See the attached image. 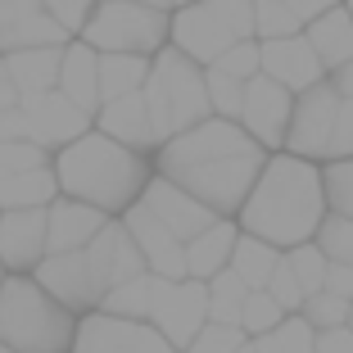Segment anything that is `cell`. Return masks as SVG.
I'll return each instance as SVG.
<instances>
[{"label": "cell", "mask_w": 353, "mask_h": 353, "mask_svg": "<svg viewBox=\"0 0 353 353\" xmlns=\"http://www.w3.org/2000/svg\"><path fill=\"white\" fill-rule=\"evenodd\" d=\"M104 222H109V213H100L95 204L73 199V195H54L46 204V254L86 250Z\"/></svg>", "instance_id": "18"}, {"label": "cell", "mask_w": 353, "mask_h": 353, "mask_svg": "<svg viewBox=\"0 0 353 353\" xmlns=\"http://www.w3.org/2000/svg\"><path fill=\"white\" fill-rule=\"evenodd\" d=\"M73 353H181V349H176L154 322L91 308V312L77 317Z\"/></svg>", "instance_id": "9"}, {"label": "cell", "mask_w": 353, "mask_h": 353, "mask_svg": "<svg viewBox=\"0 0 353 353\" xmlns=\"http://www.w3.org/2000/svg\"><path fill=\"white\" fill-rule=\"evenodd\" d=\"M299 312L312 322V331H326V326H344V322H349V299H340L335 290L322 285V290H312L308 299H303Z\"/></svg>", "instance_id": "38"}, {"label": "cell", "mask_w": 353, "mask_h": 353, "mask_svg": "<svg viewBox=\"0 0 353 353\" xmlns=\"http://www.w3.org/2000/svg\"><path fill=\"white\" fill-rule=\"evenodd\" d=\"M326 218V186H322V163L299 159L290 150H272L263 163L259 181L250 186L240 204L236 222L250 236L272 240L276 250H290L317 236Z\"/></svg>", "instance_id": "2"}, {"label": "cell", "mask_w": 353, "mask_h": 353, "mask_svg": "<svg viewBox=\"0 0 353 353\" xmlns=\"http://www.w3.org/2000/svg\"><path fill=\"white\" fill-rule=\"evenodd\" d=\"M150 322H154L176 349H186V344L195 340V331L208 322V281H195V276H181V281L154 276Z\"/></svg>", "instance_id": "11"}, {"label": "cell", "mask_w": 353, "mask_h": 353, "mask_svg": "<svg viewBox=\"0 0 353 353\" xmlns=\"http://www.w3.org/2000/svg\"><path fill=\"white\" fill-rule=\"evenodd\" d=\"M204 82H208V104H213V114L236 118L240 114V100H245V77H231V73H222L218 63H208Z\"/></svg>", "instance_id": "36"}, {"label": "cell", "mask_w": 353, "mask_h": 353, "mask_svg": "<svg viewBox=\"0 0 353 353\" xmlns=\"http://www.w3.org/2000/svg\"><path fill=\"white\" fill-rule=\"evenodd\" d=\"M259 63H263V73L276 77L281 86H290L294 95L308 91V86H317L326 77V63L317 59V50H312V41L303 37V32L259 41Z\"/></svg>", "instance_id": "16"}, {"label": "cell", "mask_w": 353, "mask_h": 353, "mask_svg": "<svg viewBox=\"0 0 353 353\" xmlns=\"http://www.w3.org/2000/svg\"><path fill=\"white\" fill-rule=\"evenodd\" d=\"M141 95H145V104H150V123H154L159 141L186 132V127L199 123V118L213 114L204 63H195L190 54H181L172 41L150 59V77H145V86H141Z\"/></svg>", "instance_id": "5"}, {"label": "cell", "mask_w": 353, "mask_h": 353, "mask_svg": "<svg viewBox=\"0 0 353 353\" xmlns=\"http://www.w3.org/2000/svg\"><path fill=\"white\" fill-rule=\"evenodd\" d=\"M281 5H285L290 14H299V19L308 23V19H317V14H326L331 5H340V0H281Z\"/></svg>", "instance_id": "47"}, {"label": "cell", "mask_w": 353, "mask_h": 353, "mask_svg": "<svg viewBox=\"0 0 353 353\" xmlns=\"http://www.w3.org/2000/svg\"><path fill=\"white\" fill-rule=\"evenodd\" d=\"M86 259H91L95 268V281L104 285V294L114 290V285H123V281L141 276L145 268V259H141V250H136L132 231L123 227V218H109L100 231H95V240L86 245Z\"/></svg>", "instance_id": "17"}, {"label": "cell", "mask_w": 353, "mask_h": 353, "mask_svg": "<svg viewBox=\"0 0 353 353\" xmlns=\"http://www.w3.org/2000/svg\"><path fill=\"white\" fill-rule=\"evenodd\" d=\"M141 204H145L154 218H163L181 240L199 236L208 222L218 218V213H213L204 199H195L186 186H176V181H168V176H159V172L145 181V190H141Z\"/></svg>", "instance_id": "19"}, {"label": "cell", "mask_w": 353, "mask_h": 353, "mask_svg": "<svg viewBox=\"0 0 353 353\" xmlns=\"http://www.w3.org/2000/svg\"><path fill=\"white\" fill-rule=\"evenodd\" d=\"M259 353H317V331L303 312H285L268 335H254Z\"/></svg>", "instance_id": "29"}, {"label": "cell", "mask_w": 353, "mask_h": 353, "mask_svg": "<svg viewBox=\"0 0 353 353\" xmlns=\"http://www.w3.org/2000/svg\"><path fill=\"white\" fill-rule=\"evenodd\" d=\"M349 331H353V299H349Z\"/></svg>", "instance_id": "51"}, {"label": "cell", "mask_w": 353, "mask_h": 353, "mask_svg": "<svg viewBox=\"0 0 353 353\" xmlns=\"http://www.w3.org/2000/svg\"><path fill=\"white\" fill-rule=\"evenodd\" d=\"M213 63H218L222 73H231V77H245V82H250L254 73H263V63H259V37H245V41H236L231 50H222Z\"/></svg>", "instance_id": "40"}, {"label": "cell", "mask_w": 353, "mask_h": 353, "mask_svg": "<svg viewBox=\"0 0 353 353\" xmlns=\"http://www.w3.org/2000/svg\"><path fill=\"white\" fill-rule=\"evenodd\" d=\"M250 285L240 281V272L222 268L208 276V322H227V326H240V303H245Z\"/></svg>", "instance_id": "30"}, {"label": "cell", "mask_w": 353, "mask_h": 353, "mask_svg": "<svg viewBox=\"0 0 353 353\" xmlns=\"http://www.w3.org/2000/svg\"><path fill=\"white\" fill-rule=\"evenodd\" d=\"M326 290H335L340 299H353V263H331L326 268Z\"/></svg>", "instance_id": "45"}, {"label": "cell", "mask_w": 353, "mask_h": 353, "mask_svg": "<svg viewBox=\"0 0 353 353\" xmlns=\"http://www.w3.org/2000/svg\"><path fill=\"white\" fill-rule=\"evenodd\" d=\"M91 127H95L91 109H82L77 100H68L54 86V91H41V95H23L19 109L0 118V141H37V145H46L54 154V150H63L68 141H77Z\"/></svg>", "instance_id": "8"}, {"label": "cell", "mask_w": 353, "mask_h": 353, "mask_svg": "<svg viewBox=\"0 0 353 353\" xmlns=\"http://www.w3.org/2000/svg\"><path fill=\"white\" fill-rule=\"evenodd\" d=\"M150 59L154 54H123V50H104L100 54V104L118 100L127 91H141L150 77Z\"/></svg>", "instance_id": "27"}, {"label": "cell", "mask_w": 353, "mask_h": 353, "mask_svg": "<svg viewBox=\"0 0 353 353\" xmlns=\"http://www.w3.org/2000/svg\"><path fill=\"white\" fill-rule=\"evenodd\" d=\"M236 236H240V222L236 218H213L199 236L186 240V276L208 281L213 272L231 268V250H236Z\"/></svg>", "instance_id": "22"}, {"label": "cell", "mask_w": 353, "mask_h": 353, "mask_svg": "<svg viewBox=\"0 0 353 353\" xmlns=\"http://www.w3.org/2000/svg\"><path fill=\"white\" fill-rule=\"evenodd\" d=\"M46 259V208H0V263L32 272Z\"/></svg>", "instance_id": "20"}, {"label": "cell", "mask_w": 353, "mask_h": 353, "mask_svg": "<svg viewBox=\"0 0 353 353\" xmlns=\"http://www.w3.org/2000/svg\"><path fill=\"white\" fill-rule=\"evenodd\" d=\"M46 10H50L54 19H59L63 28H68V32H73V37H77V32H82V23L91 19L95 0H46Z\"/></svg>", "instance_id": "43"}, {"label": "cell", "mask_w": 353, "mask_h": 353, "mask_svg": "<svg viewBox=\"0 0 353 353\" xmlns=\"http://www.w3.org/2000/svg\"><path fill=\"white\" fill-rule=\"evenodd\" d=\"M317 353H353V331H349V322L317 331Z\"/></svg>", "instance_id": "44"}, {"label": "cell", "mask_w": 353, "mask_h": 353, "mask_svg": "<svg viewBox=\"0 0 353 353\" xmlns=\"http://www.w3.org/2000/svg\"><path fill=\"white\" fill-rule=\"evenodd\" d=\"M290 109H294V91L290 86H281L276 77H268V73H254L250 82H245V100H240L236 123L272 154V150H285Z\"/></svg>", "instance_id": "12"}, {"label": "cell", "mask_w": 353, "mask_h": 353, "mask_svg": "<svg viewBox=\"0 0 353 353\" xmlns=\"http://www.w3.org/2000/svg\"><path fill=\"white\" fill-rule=\"evenodd\" d=\"M59 91L68 100H77L82 109H100V50L86 46L82 37L63 46V59H59Z\"/></svg>", "instance_id": "23"}, {"label": "cell", "mask_w": 353, "mask_h": 353, "mask_svg": "<svg viewBox=\"0 0 353 353\" xmlns=\"http://www.w3.org/2000/svg\"><path fill=\"white\" fill-rule=\"evenodd\" d=\"M245 37H254V0H190L168 23V41L204 68Z\"/></svg>", "instance_id": "6"}, {"label": "cell", "mask_w": 353, "mask_h": 353, "mask_svg": "<svg viewBox=\"0 0 353 353\" xmlns=\"http://www.w3.org/2000/svg\"><path fill=\"white\" fill-rule=\"evenodd\" d=\"M340 100L344 95L331 86V77H322L317 86L294 95V109H290V127H285V150L299 159H312L322 163L326 145H331V132H335V114H340Z\"/></svg>", "instance_id": "10"}, {"label": "cell", "mask_w": 353, "mask_h": 353, "mask_svg": "<svg viewBox=\"0 0 353 353\" xmlns=\"http://www.w3.org/2000/svg\"><path fill=\"white\" fill-rule=\"evenodd\" d=\"M0 353H14V349H10V344H5V340H0Z\"/></svg>", "instance_id": "52"}, {"label": "cell", "mask_w": 353, "mask_h": 353, "mask_svg": "<svg viewBox=\"0 0 353 353\" xmlns=\"http://www.w3.org/2000/svg\"><path fill=\"white\" fill-rule=\"evenodd\" d=\"M0 281H5V263H0Z\"/></svg>", "instance_id": "54"}, {"label": "cell", "mask_w": 353, "mask_h": 353, "mask_svg": "<svg viewBox=\"0 0 353 353\" xmlns=\"http://www.w3.org/2000/svg\"><path fill=\"white\" fill-rule=\"evenodd\" d=\"M263 290H268L285 312H299V308H303V299H308V294H303V285H299V276L285 268V259L276 263V272H272V281L263 285Z\"/></svg>", "instance_id": "41"}, {"label": "cell", "mask_w": 353, "mask_h": 353, "mask_svg": "<svg viewBox=\"0 0 353 353\" xmlns=\"http://www.w3.org/2000/svg\"><path fill=\"white\" fill-rule=\"evenodd\" d=\"M176 5H190V0H172V10H176Z\"/></svg>", "instance_id": "53"}, {"label": "cell", "mask_w": 353, "mask_h": 353, "mask_svg": "<svg viewBox=\"0 0 353 353\" xmlns=\"http://www.w3.org/2000/svg\"><path fill=\"white\" fill-rule=\"evenodd\" d=\"M322 186H326V208L353 218V154L349 159H322Z\"/></svg>", "instance_id": "33"}, {"label": "cell", "mask_w": 353, "mask_h": 353, "mask_svg": "<svg viewBox=\"0 0 353 353\" xmlns=\"http://www.w3.org/2000/svg\"><path fill=\"white\" fill-rule=\"evenodd\" d=\"M281 317H285V308H281L268 290H250L245 303H240V331L250 335V340H254V335H268Z\"/></svg>", "instance_id": "35"}, {"label": "cell", "mask_w": 353, "mask_h": 353, "mask_svg": "<svg viewBox=\"0 0 353 353\" xmlns=\"http://www.w3.org/2000/svg\"><path fill=\"white\" fill-rule=\"evenodd\" d=\"M77 312L63 308L32 272H5L0 281V340L14 353H73Z\"/></svg>", "instance_id": "4"}, {"label": "cell", "mask_w": 353, "mask_h": 353, "mask_svg": "<svg viewBox=\"0 0 353 353\" xmlns=\"http://www.w3.org/2000/svg\"><path fill=\"white\" fill-rule=\"evenodd\" d=\"M353 154V100H340V114H335V132L331 145H326V159H349Z\"/></svg>", "instance_id": "42"}, {"label": "cell", "mask_w": 353, "mask_h": 353, "mask_svg": "<svg viewBox=\"0 0 353 353\" xmlns=\"http://www.w3.org/2000/svg\"><path fill=\"white\" fill-rule=\"evenodd\" d=\"M236 353H259V349H254V340H245V344H240Z\"/></svg>", "instance_id": "49"}, {"label": "cell", "mask_w": 353, "mask_h": 353, "mask_svg": "<svg viewBox=\"0 0 353 353\" xmlns=\"http://www.w3.org/2000/svg\"><path fill=\"white\" fill-rule=\"evenodd\" d=\"M95 127H100L104 136L123 141V145H132V150H145V154H154V145H159L154 123H150V104H145L141 91H127V95H118V100H104L100 109H95Z\"/></svg>", "instance_id": "21"}, {"label": "cell", "mask_w": 353, "mask_h": 353, "mask_svg": "<svg viewBox=\"0 0 353 353\" xmlns=\"http://www.w3.org/2000/svg\"><path fill=\"white\" fill-rule=\"evenodd\" d=\"M326 77H331V86H335V91L344 95V100H353V59H344L340 68H331Z\"/></svg>", "instance_id": "48"}, {"label": "cell", "mask_w": 353, "mask_h": 353, "mask_svg": "<svg viewBox=\"0 0 353 353\" xmlns=\"http://www.w3.org/2000/svg\"><path fill=\"white\" fill-rule=\"evenodd\" d=\"M290 32H303V19H299V14H290L281 0H254V37H259V41L290 37Z\"/></svg>", "instance_id": "37"}, {"label": "cell", "mask_w": 353, "mask_h": 353, "mask_svg": "<svg viewBox=\"0 0 353 353\" xmlns=\"http://www.w3.org/2000/svg\"><path fill=\"white\" fill-rule=\"evenodd\" d=\"M54 176H59V195L86 199L109 218H123L154 176V159L91 127L63 150H54Z\"/></svg>", "instance_id": "3"}, {"label": "cell", "mask_w": 353, "mask_h": 353, "mask_svg": "<svg viewBox=\"0 0 353 353\" xmlns=\"http://www.w3.org/2000/svg\"><path fill=\"white\" fill-rule=\"evenodd\" d=\"M168 23L172 10H159L145 0H95L91 19L82 23L86 46L95 50H123V54H159L168 46Z\"/></svg>", "instance_id": "7"}, {"label": "cell", "mask_w": 353, "mask_h": 353, "mask_svg": "<svg viewBox=\"0 0 353 353\" xmlns=\"http://www.w3.org/2000/svg\"><path fill=\"white\" fill-rule=\"evenodd\" d=\"M145 5H159V10H172V0H145Z\"/></svg>", "instance_id": "50"}, {"label": "cell", "mask_w": 353, "mask_h": 353, "mask_svg": "<svg viewBox=\"0 0 353 353\" xmlns=\"http://www.w3.org/2000/svg\"><path fill=\"white\" fill-rule=\"evenodd\" d=\"M59 195L54 163L41 168H0V208H46Z\"/></svg>", "instance_id": "26"}, {"label": "cell", "mask_w": 353, "mask_h": 353, "mask_svg": "<svg viewBox=\"0 0 353 353\" xmlns=\"http://www.w3.org/2000/svg\"><path fill=\"white\" fill-rule=\"evenodd\" d=\"M150 303H154V272H141V276L123 281L100 299L104 312H118V317H141L150 322Z\"/></svg>", "instance_id": "31"}, {"label": "cell", "mask_w": 353, "mask_h": 353, "mask_svg": "<svg viewBox=\"0 0 353 353\" xmlns=\"http://www.w3.org/2000/svg\"><path fill=\"white\" fill-rule=\"evenodd\" d=\"M245 340H250V335L240 331V326H227V322H204V326L195 331V340H190L181 353H236Z\"/></svg>", "instance_id": "39"}, {"label": "cell", "mask_w": 353, "mask_h": 353, "mask_svg": "<svg viewBox=\"0 0 353 353\" xmlns=\"http://www.w3.org/2000/svg\"><path fill=\"white\" fill-rule=\"evenodd\" d=\"M281 259H285V268L299 276L303 294H312V290H322V285H326V268H331V259L317 250V240H303V245L281 250Z\"/></svg>", "instance_id": "32"}, {"label": "cell", "mask_w": 353, "mask_h": 353, "mask_svg": "<svg viewBox=\"0 0 353 353\" xmlns=\"http://www.w3.org/2000/svg\"><path fill=\"white\" fill-rule=\"evenodd\" d=\"M154 172L186 186L195 199H204L218 218H236L250 186L259 181L268 150L254 141L236 118L208 114L195 127L159 141L154 154Z\"/></svg>", "instance_id": "1"}, {"label": "cell", "mask_w": 353, "mask_h": 353, "mask_svg": "<svg viewBox=\"0 0 353 353\" xmlns=\"http://www.w3.org/2000/svg\"><path fill=\"white\" fill-rule=\"evenodd\" d=\"M281 263V250L272 245V240L263 236H250V231H240L236 236V250H231V272H240V281L250 285V290H263L272 281V272H276Z\"/></svg>", "instance_id": "28"}, {"label": "cell", "mask_w": 353, "mask_h": 353, "mask_svg": "<svg viewBox=\"0 0 353 353\" xmlns=\"http://www.w3.org/2000/svg\"><path fill=\"white\" fill-rule=\"evenodd\" d=\"M19 104H23V91L14 86L10 68H5V59H0V118H5V114H14Z\"/></svg>", "instance_id": "46"}, {"label": "cell", "mask_w": 353, "mask_h": 353, "mask_svg": "<svg viewBox=\"0 0 353 353\" xmlns=\"http://www.w3.org/2000/svg\"><path fill=\"white\" fill-rule=\"evenodd\" d=\"M32 276H37V285L50 290L63 308H73L77 317L100 308V299H104V285L95 281V268H91V259H86V250L46 254V259L32 268Z\"/></svg>", "instance_id": "13"}, {"label": "cell", "mask_w": 353, "mask_h": 353, "mask_svg": "<svg viewBox=\"0 0 353 353\" xmlns=\"http://www.w3.org/2000/svg\"><path fill=\"white\" fill-rule=\"evenodd\" d=\"M312 240H317V250H322L331 263H353V218L326 208V218H322V227H317Z\"/></svg>", "instance_id": "34"}, {"label": "cell", "mask_w": 353, "mask_h": 353, "mask_svg": "<svg viewBox=\"0 0 353 353\" xmlns=\"http://www.w3.org/2000/svg\"><path fill=\"white\" fill-rule=\"evenodd\" d=\"M63 46H28V50H10V54H0V59H5V68H10L14 86H19L23 95H41V91H54V86H59Z\"/></svg>", "instance_id": "25"}, {"label": "cell", "mask_w": 353, "mask_h": 353, "mask_svg": "<svg viewBox=\"0 0 353 353\" xmlns=\"http://www.w3.org/2000/svg\"><path fill=\"white\" fill-rule=\"evenodd\" d=\"M123 227L132 231L136 250H141V259H145V268L154 272V276H168V281L186 276V240L176 236L163 218H154L141 199L123 213Z\"/></svg>", "instance_id": "14"}, {"label": "cell", "mask_w": 353, "mask_h": 353, "mask_svg": "<svg viewBox=\"0 0 353 353\" xmlns=\"http://www.w3.org/2000/svg\"><path fill=\"white\" fill-rule=\"evenodd\" d=\"M303 37L312 41V50H317V59L326 63V73L331 68H340L344 59H353V14L349 5H331L326 14H317V19L303 23Z\"/></svg>", "instance_id": "24"}, {"label": "cell", "mask_w": 353, "mask_h": 353, "mask_svg": "<svg viewBox=\"0 0 353 353\" xmlns=\"http://www.w3.org/2000/svg\"><path fill=\"white\" fill-rule=\"evenodd\" d=\"M344 5H349V14H353V0H344Z\"/></svg>", "instance_id": "55"}, {"label": "cell", "mask_w": 353, "mask_h": 353, "mask_svg": "<svg viewBox=\"0 0 353 353\" xmlns=\"http://www.w3.org/2000/svg\"><path fill=\"white\" fill-rule=\"evenodd\" d=\"M63 41H73V32L46 10V0H0V54Z\"/></svg>", "instance_id": "15"}]
</instances>
